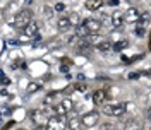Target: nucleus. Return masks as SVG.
Masks as SVG:
<instances>
[{
  "label": "nucleus",
  "instance_id": "nucleus-20",
  "mask_svg": "<svg viewBox=\"0 0 151 130\" xmlns=\"http://www.w3.org/2000/svg\"><path fill=\"white\" fill-rule=\"evenodd\" d=\"M112 45L113 43H110V41H101V43H98V50L100 51H110L112 50Z\"/></svg>",
  "mask_w": 151,
  "mask_h": 130
},
{
  "label": "nucleus",
  "instance_id": "nucleus-34",
  "mask_svg": "<svg viewBox=\"0 0 151 130\" xmlns=\"http://www.w3.org/2000/svg\"><path fill=\"white\" fill-rule=\"evenodd\" d=\"M17 130H24V129H17Z\"/></svg>",
  "mask_w": 151,
  "mask_h": 130
},
{
  "label": "nucleus",
  "instance_id": "nucleus-21",
  "mask_svg": "<svg viewBox=\"0 0 151 130\" xmlns=\"http://www.w3.org/2000/svg\"><path fill=\"white\" fill-rule=\"evenodd\" d=\"M40 84H36V82H29V86H28V93H36V91H40Z\"/></svg>",
  "mask_w": 151,
  "mask_h": 130
},
{
  "label": "nucleus",
  "instance_id": "nucleus-2",
  "mask_svg": "<svg viewBox=\"0 0 151 130\" xmlns=\"http://www.w3.org/2000/svg\"><path fill=\"white\" fill-rule=\"evenodd\" d=\"M127 110V103H117V104H106L103 108V113L108 116H122Z\"/></svg>",
  "mask_w": 151,
  "mask_h": 130
},
{
  "label": "nucleus",
  "instance_id": "nucleus-24",
  "mask_svg": "<svg viewBox=\"0 0 151 130\" xmlns=\"http://www.w3.org/2000/svg\"><path fill=\"white\" fill-rule=\"evenodd\" d=\"M136 34H137L139 38L144 36V34H146V29H142V28H139V26H137V28H136Z\"/></svg>",
  "mask_w": 151,
  "mask_h": 130
},
{
  "label": "nucleus",
  "instance_id": "nucleus-12",
  "mask_svg": "<svg viewBox=\"0 0 151 130\" xmlns=\"http://www.w3.org/2000/svg\"><path fill=\"white\" fill-rule=\"evenodd\" d=\"M124 130H142V125L139 123V120L132 118V120L125 121V125H124Z\"/></svg>",
  "mask_w": 151,
  "mask_h": 130
},
{
  "label": "nucleus",
  "instance_id": "nucleus-33",
  "mask_svg": "<svg viewBox=\"0 0 151 130\" xmlns=\"http://www.w3.org/2000/svg\"><path fill=\"white\" fill-rule=\"evenodd\" d=\"M144 130H150V121H146V123H144Z\"/></svg>",
  "mask_w": 151,
  "mask_h": 130
},
{
  "label": "nucleus",
  "instance_id": "nucleus-25",
  "mask_svg": "<svg viewBox=\"0 0 151 130\" xmlns=\"http://www.w3.org/2000/svg\"><path fill=\"white\" fill-rule=\"evenodd\" d=\"M106 4H108V5H110V7H117V5H119V4H120V0H108V2H106Z\"/></svg>",
  "mask_w": 151,
  "mask_h": 130
},
{
  "label": "nucleus",
  "instance_id": "nucleus-19",
  "mask_svg": "<svg viewBox=\"0 0 151 130\" xmlns=\"http://www.w3.org/2000/svg\"><path fill=\"white\" fill-rule=\"evenodd\" d=\"M69 22H70V26H79V22H81V16H79V14H70V16H69Z\"/></svg>",
  "mask_w": 151,
  "mask_h": 130
},
{
  "label": "nucleus",
  "instance_id": "nucleus-30",
  "mask_svg": "<svg viewBox=\"0 0 151 130\" xmlns=\"http://www.w3.org/2000/svg\"><path fill=\"white\" fill-rule=\"evenodd\" d=\"M62 64H64V65H72V60H69V58H64V60H62Z\"/></svg>",
  "mask_w": 151,
  "mask_h": 130
},
{
  "label": "nucleus",
  "instance_id": "nucleus-26",
  "mask_svg": "<svg viewBox=\"0 0 151 130\" xmlns=\"http://www.w3.org/2000/svg\"><path fill=\"white\" fill-rule=\"evenodd\" d=\"M64 9H65V7H64V4H57V5H55V10H57V12H62Z\"/></svg>",
  "mask_w": 151,
  "mask_h": 130
},
{
  "label": "nucleus",
  "instance_id": "nucleus-17",
  "mask_svg": "<svg viewBox=\"0 0 151 130\" xmlns=\"http://www.w3.org/2000/svg\"><path fill=\"white\" fill-rule=\"evenodd\" d=\"M129 46V41L127 39H120V41H117L115 45H112V50H115V51H122L124 48Z\"/></svg>",
  "mask_w": 151,
  "mask_h": 130
},
{
  "label": "nucleus",
  "instance_id": "nucleus-10",
  "mask_svg": "<svg viewBox=\"0 0 151 130\" xmlns=\"http://www.w3.org/2000/svg\"><path fill=\"white\" fill-rule=\"evenodd\" d=\"M67 116H69V123H67V127L70 130H81V120L76 116L74 113L70 115V113H67Z\"/></svg>",
  "mask_w": 151,
  "mask_h": 130
},
{
  "label": "nucleus",
  "instance_id": "nucleus-22",
  "mask_svg": "<svg viewBox=\"0 0 151 130\" xmlns=\"http://www.w3.org/2000/svg\"><path fill=\"white\" fill-rule=\"evenodd\" d=\"M74 87L77 89V91H81V93H84L86 89H88V84H84L83 81H79V82H77V84L74 86Z\"/></svg>",
  "mask_w": 151,
  "mask_h": 130
},
{
  "label": "nucleus",
  "instance_id": "nucleus-28",
  "mask_svg": "<svg viewBox=\"0 0 151 130\" xmlns=\"http://www.w3.org/2000/svg\"><path fill=\"white\" fill-rule=\"evenodd\" d=\"M45 14H47V17L50 19V17H52V9H48V7H45Z\"/></svg>",
  "mask_w": 151,
  "mask_h": 130
},
{
  "label": "nucleus",
  "instance_id": "nucleus-27",
  "mask_svg": "<svg viewBox=\"0 0 151 130\" xmlns=\"http://www.w3.org/2000/svg\"><path fill=\"white\" fill-rule=\"evenodd\" d=\"M139 72H132V74H129V79H137V77H139Z\"/></svg>",
  "mask_w": 151,
  "mask_h": 130
},
{
  "label": "nucleus",
  "instance_id": "nucleus-31",
  "mask_svg": "<svg viewBox=\"0 0 151 130\" xmlns=\"http://www.w3.org/2000/svg\"><path fill=\"white\" fill-rule=\"evenodd\" d=\"M35 130H48V129H47V125H38Z\"/></svg>",
  "mask_w": 151,
  "mask_h": 130
},
{
  "label": "nucleus",
  "instance_id": "nucleus-13",
  "mask_svg": "<svg viewBox=\"0 0 151 130\" xmlns=\"http://www.w3.org/2000/svg\"><path fill=\"white\" fill-rule=\"evenodd\" d=\"M57 28L60 29V31H67V29H70V22H69V19L67 17H58L57 19Z\"/></svg>",
  "mask_w": 151,
  "mask_h": 130
},
{
  "label": "nucleus",
  "instance_id": "nucleus-7",
  "mask_svg": "<svg viewBox=\"0 0 151 130\" xmlns=\"http://www.w3.org/2000/svg\"><path fill=\"white\" fill-rule=\"evenodd\" d=\"M83 24H84V28L88 29L89 34H96V33H100L101 28H103L101 21H98V19H86Z\"/></svg>",
  "mask_w": 151,
  "mask_h": 130
},
{
  "label": "nucleus",
  "instance_id": "nucleus-3",
  "mask_svg": "<svg viewBox=\"0 0 151 130\" xmlns=\"http://www.w3.org/2000/svg\"><path fill=\"white\" fill-rule=\"evenodd\" d=\"M65 127H67L65 116H60V115H53V116H50L48 121H47L48 130H65Z\"/></svg>",
  "mask_w": 151,
  "mask_h": 130
},
{
  "label": "nucleus",
  "instance_id": "nucleus-9",
  "mask_svg": "<svg viewBox=\"0 0 151 130\" xmlns=\"http://www.w3.org/2000/svg\"><path fill=\"white\" fill-rule=\"evenodd\" d=\"M36 33H38V22H35V21H31L29 24H26V26L22 28V34L28 36V38L35 36Z\"/></svg>",
  "mask_w": 151,
  "mask_h": 130
},
{
  "label": "nucleus",
  "instance_id": "nucleus-11",
  "mask_svg": "<svg viewBox=\"0 0 151 130\" xmlns=\"http://www.w3.org/2000/svg\"><path fill=\"white\" fill-rule=\"evenodd\" d=\"M110 22H112V28H122L124 26V14L115 12L112 17H110Z\"/></svg>",
  "mask_w": 151,
  "mask_h": 130
},
{
  "label": "nucleus",
  "instance_id": "nucleus-6",
  "mask_svg": "<svg viewBox=\"0 0 151 130\" xmlns=\"http://www.w3.org/2000/svg\"><path fill=\"white\" fill-rule=\"evenodd\" d=\"M98 120H100L98 111H89L81 118V125H84V127H88V129H93V127L98 125Z\"/></svg>",
  "mask_w": 151,
  "mask_h": 130
},
{
  "label": "nucleus",
  "instance_id": "nucleus-14",
  "mask_svg": "<svg viewBox=\"0 0 151 130\" xmlns=\"http://www.w3.org/2000/svg\"><path fill=\"white\" fill-rule=\"evenodd\" d=\"M101 5H103V0H88L86 2V9L89 10H98Z\"/></svg>",
  "mask_w": 151,
  "mask_h": 130
},
{
  "label": "nucleus",
  "instance_id": "nucleus-1",
  "mask_svg": "<svg viewBox=\"0 0 151 130\" xmlns=\"http://www.w3.org/2000/svg\"><path fill=\"white\" fill-rule=\"evenodd\" d=\"M33 21V12L31 10H28V9H24V10H21L17 16L14 17V21H12V24L16 26V28H19V29H22L26 24H29Z\"/></svg>",
  "mask_w": 151,
  "mask_h": 130
},
{
  "label": "nucleus",
  "instance_id": "nucleus-29",
  "mask_svg": "<svg viewBox=\"0 0 151 130\" xmlns=\"http://www.w3.org/2000/svg\"><path fill=\"white\" fill-rule=\"evenodd\" d=\"M12 125H16V121H9V123H7V125H5V127H4L2 130H7V129H10Z\"/></svg>",
  "mask_w": 151,
  "mask_h": 130
},
{
  "label": "nucleus",
  "instance_id": "nucleus-23",
  "mask_svg": "<svg viewBox=\"0 0 151 130\" xmlns=\"http://www.w3.org/2000/svg\"><path fill=\"white\" fill-rule=\"evenodd\" d=\"M101 130H117V129H115V125H112V123H103L101 125Z\"/></svg>",
  "mask_w": 151,
  "mask_h": 130
},
{
  "label": "nucleus",
  "instance_id": "nucleus-5",
  "mask_svg": "<svg viewBox=\"0 0 151 130\" xmlns=\"http://www.w3.org/2000/svg\"><path fill=\"white\" fill-rule=\"evenodd\" d=\"M29 118L35 125H47L48 121V115L43 110H31L29 111Z\"/></svg>",
  "mask_w": 151,
  "mask_h": 130
},
{
  "label": "nucleus",
  "instance_id": "nucleus-15",
  "mask_svg": "<svg viewBox=\"0 0 151 130\" xmlns=\"http://www.w3.org/2000/svg\"><path fill=\"white\" fill-rule=\"evenodd\" d=\"M74 34H76L77 38H81V39H83V38H86L88 34H89V33H88V29L84 28V24L81 22L79 26H76V33H74Z\"/></svg>",
  "mask_w": 151,
  "mask_h": 130
},
{
  "label": "nucleus",
  "instance_id": "nucleus-18",
  "mask_svg": "<svg viewBox=\"0 0 151 130\" xmlns=\"http://www.w3.org/2000/svg\"><path fill=\"white\" fill-rule=\"evenodd\" d=\"M57 96H58L57 93H50V94L47 96V98H45V104H47V106H52V104H57Z\"/></svg>",
  "mask_w": 151,
  "mask_h": 130
},
{
  "label": "nucleus",
  "instance_id": "nucleus-4",
  "mask_svg": "<svg viewBox=\"0 0 151 130\" xmlns=\"http://www.w3.org/2000/svg\"><path fill=\"white\" fill-rule=\"evenodd\" d=\"M72 108H74V103L72 99H69V98H64L60 103H57L55 104V115H60V116H65L69 111H72Z\"/></svg>",
  "mask_w": 151,
  "mask_h": 130
},
{
  "label": "nucleus",
  "instance_id": "nucleus-32",
  "mask_svg": "<svg viewBox=\"0 0 151 130\" xmlns=\"http://www.w3.org/2000/svg\"><path fill=\"white\" fill-rule=\"evenodd\" d=\"M62 72H64V74L69 72V65H62Z\"/></svg>",
  "mask_w": 151,
  "mask_h": 130
},
{
  "label": "nucleus",
  "instance_id": "nucleus-8",
  "mask_svg": "<svg viewBox=\"0 0 151 130\" xmlns=\"http://www.w3.org/2000/svg\"><path fill=\"white\" fill-rule=\"evenodd\" d=\"M139 10L131 7V9L127 10L125 14H124V22H137V19H139Z\"/></svg>",
  "mask_w": 151,
  "mask_h": 130
},
{
  "label": "nucleus",
  "instance_id": "nucleus-16",
  "mask_svg": "<svg viewBox=\"0 0 151 130\" xmlns=\"http://www.w3.org/2000/svg\"><path fill=\"white\" fill-rule=\"evenodd\" d=\"M105 101V91H96V93H93V103L94 104H101V103Z\"/></svg>",
  "mask_w": 151,
  "mask_h": 130
}]
</instances>
